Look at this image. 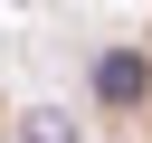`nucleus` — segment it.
<instances>
[{"instance_id": "1", "label": "nucleus", "mask_w": 152, "mask_h": 143, "mask_svg": "<svg viewBox=\"0 0 152 143\" xmlns=\"http://www.w3.org/2000/svg\"><path fill=\"white\" fill-rule=\"evenodd\" d=\"M0 143H19V114H10V95H0Z\"/></svg>"}, {"instance_id": "2", "label": "nucleus", "mask_w": 152, "mask_h": 143, "mask_svg": "<svg viewBox=\"0 0 152 143\" xmlns=\"http://www.w3.org/2000/svg\"><path fill=\"white\" fill-rule=\"evenodd\" d=\"M142 10H152V0H142Z\"/></svg>"}]
</instances>
